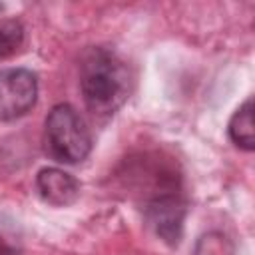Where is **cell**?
Returning <instances> with one entry per match:
<instances>
[{
  "mask_svg": "<svg viewBox=\"0 0 255 255\" xmlns=\"http://www.w3.org/2000/svg\"><path fill=\"white\" fill-rule=\"evenodd\" d=\"M80 90L92 114L112 116L128 100L131 76L116 52L94 46L88 48L80 60Z\"/></svg>",
  "mask_w": 255,
  "mask_h": 255,
  "instance_id": "1",
  "label": "cell"
},
{
  "mask_svg": "<svg viewBox=\"0 0 255 255\" xmlns=\"http://www.w3.org/2000/svg\"><path fill=\"white\" fill-rule=\"evenodd\" d=\"M44 147L46 153L60 163H78L88 157L92 149V135L70 104L54 106L44 122Z\"/></svg>",
  "mask_w": 255,
  "mask_h": 255,
  "instance_id": "2",
  "label": "cell"
},
{
  "mask_svg": "<svg viewBox=\"0 0 255 255\" xmlns=\"http://www.w3.org/2000/svg\"><path fill=\"white\" fill-rule=\"evenodd\" d=\"M38 98L36 74L26 68L0 70V122H12L28 114Z\"/></svg>",
  "mask_w": 255,
  "mask_h": 255,
  "instance_id": "3",
  "label": "cell"
},
{
  "mask_svg": "<svg viewBox=\"0 0 255 255\" xmlns=\"http://www.w3.org/2000/svg\"><path fill=\"white\" fill-rule=\"evenodd\" d=\"M143 211H145L147 223L163 241H167L169 245L179 243L183 219H185V201L179 189H171L147 199L143 205Z\"/></svg>",
  "mask_w": 255,
  "mask_h": 255,
  "instance_id": "4",
  "label": "cell"
},
{
  "mask_svg": "<svg viewBox=\"0 0 255 255\" xmlns=\"http://www.w3.org/2000/svg\"><path fill=\"white\" fill-rule=\"evenodd\" d=\"M36 189L40 193V197L56 207H64L70 205L78 199L80 195V183L78 179L60 169V167H44L38 171L36 175Z\"/></svg>",
  "mask_w": 255,
  "mask_h": 255,
  "instance_id": "5",
  "label": "cell"
},
{
  "mask_svg": "<svg viewBox=\"0 0 255 255\" xmlns=\"http://www.w3.org/2000/svg\"><path fill=\"white\" fill-rule=\"evenodd\" d=\"M229 137L231 141L245 149V151H253L255 147V131H253V100H247L241 108H237V112L231 116L229 120Z\"/></svg>",
  "mask_w": 255,
  "mask_h": 255,
  "instance_id": "6",
  "label": "cell"
},
{
  "mask_svg": "<svg viewBox=\"0 0 255 255\" xmlns=\"http://www.w3.org/2000/svg\"><path fill=\"white\" fill-rule=\"evenodd\" d=\"M24 42V26L18 20H0V60L12 56Z\"/></svg>",
  "mask_w": 255,
  "mask_h": 255,
  "instance_id": "7",
  "label": "cell"
},
{
  "mask_svg": "<svg viewBox=\"0 0 255 255\" xmlns=\"http://www.w3.org/2000/svg\"><path fill=\"white\" fill-rule=\"evenodd\" d=\"M20 253V239L16 229L10 223H4L0 217V255H18Z\"/></svg>",
  "mask_w": 255,
  "mask_h": 255,
  "instance_id": "8",
  "label": "cell"
}]
</instances>
